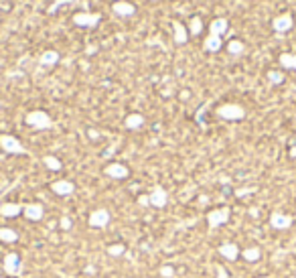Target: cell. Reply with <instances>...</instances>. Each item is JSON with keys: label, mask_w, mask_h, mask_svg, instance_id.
<instances>
[{"label": "cell", "mask_w": 296, "mask_h": 278, "mask_svg": "<svg viewBox=\"0 0 296 278\" xmlns=\"http://www.w3.org/2000/svg\"><path fill=\"white\" fill-rule=\"evenodd\" d=\"M25 122H27V126H31L35 130H47L53 126V118L45 110H31L25 116Z\"/></svg>", "instance_id": "6da1fadb"}, {"label": "cell", "mask_w": 296, "mask_h": 278, "mask_svg": "<svg viewBox=\"0 0 296 278\" xmlns=\"http://www.w3.org/2000/svg\"><path fill=\"white\" fill-rule=\"evenodd\" d=\"M0 148L6 155H27V148L15 134H0Z\"/></svg>", "instance_id": "7a4b0ae2"}, {"label": "cell", "mask_w": 296, "mask_h": 278, "mask_svg": "<svg viewBox=\"0 0 296 278\" xmlns=\"http://www.w3.org/2000/svg\"><path fill=\"white\" fill-rule=\"evenodd\" d=\"M217 116L223 120H242L244 116H246V110L240 106V104H223V106L217 108Z\"/></svg>", "instance_id": "3957f363"}, {"label": "cell", "mask_w": 296, "mask_h": 278, "mask_svg": "<svg viewBox=\"0 0 296 278\" xmlns=\"http://www.w3.org/2000/svg\"><path fill=\"white\" fill-rule=\"evenodd\" d=\"M230 215H231L230 207H217V209H211L207 213V224H209L211 229H215V227H219V226L230 222Z\"/></svg>", "instance_id": "277c9868"}, {"label": "cell", "mask_w": 296, "mask_h": 278, "mask_svg": "<svg viewBox=\"0 0 296 278\" xmlns=\"http://www.w3.org/2000/svg\"><path fill=\"white\" fill-rule=\"evenodd\" d=\"M2 268L8 276H18L22 270V264H20V256L16 252H8L4 260H2Z\"/></svg>", "instance_id": "5b68a950"}, {"label": "cell", "mask_w": 296, "mask_h": 278, "mask_svg": "<svg viewBox=\"0 0 296 278\" xmlns=\"http://www.w3.org/2000/svg\"><path fill=\"white\" fill-rule=\"evenodd\" d=\"M99 20H101V15L99 13H75L73 15V22H75L77 27H83V29L96 27Z\"/></svg>", "instance_id": "8992f818"}, {"label": "cell", "mask_w": 296, "mask_h": 278, "mask_svg": "<svg viewBox=\"0 0 296 278\" xmlns=\"http://www.w3.org/2000/svg\"><path fill=\"white\" fill-rule=\"evenodd\" d=\"M110 219H112L110 211L104 209V207H99V209H96V211L89 213L87 224H89V227H106L110 224Z\"/></svg>", "instance_id": "52a82bcc"}, {"label": "cell", "mask_w": 296, "mask_h": 278, "mask_svg": "<svg viewBox=\"0 0 296 278\" xmlns=\"http://www.w3.org/2000/svg\"><path fill=\"white\" fill-rule=\"evenodd\" d=\"M148 197H150V205L156 207V209H163V207H166V203H168V193H166L164 187H161V185L152 187V191Z\"/></svg>", "instance_id": "ba28073f"}, {"label": "cell", "mask_w": 296, "mask_h": 278, "mask_svg": "<svg viewBox=\"0 0 296 278\" xmlns=\"http://www.w3.org/2000/svg\"><path fill=\"white\" fill-rule=\"evenodd\" d=\"M112 13L122 17V18H128V17H134L136 6L132 2H128V0H116V2L112 4Z\"/></svg>", "instance_id": "9c48e42d"}, {"label": "cell", "mask_w": 296, "mask_h": 278, "mask_svg": "<svg viewBox=\"0 0 296 278\" xmlns=\"http://www.w3.org/2000/svg\"><path fill=\"white\" fill-rule=\"evenodd\" d=\"M51 191L55 195H61V197H67L75 191V185L69 181V179H57L51 183Z\"/></svg>", "instance_id": "30bf717a"}, {"label": "cell", "mask_w": 296, "mask_h": 278, "mask_svg": "<svg viewBox=\"0 0 296 278\" xmlns=\"http://www.w3.org/2000/svg\"><path fill=\"white\" fill-rule=\"evenodd\" d=\"M292 25H294V20H292L290 13H284V15H280L272 20V29H274L276 33H288L292 29Z\"/></svg>", "instance_id": "8fae6325"}, {"label": "cell", "mask_w": 296, "mask_h": 278, "mask_svg": "<svg viewBox=\"0 0 296 278\" xmlns=\"http://www.w3.org/2000/svg\"><path fill=\"white\" fill-rule=\"evenodd\" d=\"M22 213H25V217L29 219V222H41L43 215H45V207L41 203H27Z\"/></svg>", "instance_id": "7c38bea8"}, {"label": "cell", "mask_w": 296, "mask_h": 278, "mask_svg": "<svg viewBox=\"0 0 296 278\" xmlns=\"http://www.w3.org/2000/svg\"><path fill=\"white\" fill-rule=\"evenodd\" d=\"M22 209H25V205H20V203H15V201H6L0 205V215L6 217V219H13L16 215L22 213Z\"/></svg>", "instance_id": "4fadbf2b"}, {"label": "cell", "mask_w": 296, "mask_h": 278, "mask_svg": "<svg viewBox=\"0 0 296 278\" xmlns=\"http://www.w3.org/2000/svg\"><path fill=\"white\" fill-rule=\"evenodd\" d=\"M104 173H106L108 177H112V179H126V177L130 175L128 167L122 165V163H112V165H108V167L104 169Z\"/></svg>", "instance_id": "5bb4252c"}, {"label": "cell", "mask_w": 296, "mask_h": 278, "mask_svg": "<svg viewBox=\"0 0 296 278\" xmlns=\"http://www.w3.org/2000/svg\"><path fill=\"white\" fill-rule=\"evenodd\" d=\"M173 37L177 45H185L189 41V29L181 20H173Z\"/></svg>", "instance_id": "9a60e30c"}, {"label": "cell", "mask_w": 296, "mask_h": 278, "mask_svg": "<svg viewBox=\"0 0 296 278\" xmlns=\"http://www.w3.org/2000/svg\"><path fill=\"white\" fill-rule=\"evenodd\" d=\"M270 224L274 229H288L292 226V217L286 215V213H272Z\"/></svg>", "instance_id": "2e32d148"}, {"label": "cell", "mask_w": 296, "mask_h": 278, "mask_svg": "<svg viewBox=\"0 0 296 278\" xmlns=\"http://www.w3.org/2000/svg\"><path fill=\"white\" fill-rule=\"evenodd\" d=\"M219 254L225 258V260H230V262H235L237 256H240V248H237L235 244H231V242H225V244L219 246Z\"/></svg>", "instance_id": "e0dca14e"}, {"label": "cell", "mask_w": 296, "mask_h": 278, "mask_svg": "<svg viewBox=\"0 0 296 278\" xmlns=\"http://www.w3.org/2000/svg\"><path fill=\"white\" fill-rule=\"evenodd\" d=\"M59 59H61L59 51H55V49H47L45 53H41V57H39V63H41L43 67H53V65L59 63Z\"/></svg>", "instance_id": "ac0fdd59"}, {"label": "cell", "mask_w": 296, "mask_h": 278, "mask_svg": "<svg viewBox=\"0 0 296 278\" xmlns=\"http://www.w3.org/2000/svg\"><path fill=\"white\" fill-rule=\"evenodd\" d=\"M227 29H230V22H227V18H223V17L213 18L211 25H209V35H217V37H221V35L227 33Z\"/></svg>", "instance_id": "d6986e66"}, {"label": "cell", "mask_w": 296, "mask_h": 278, "mask_svg": "<svg viewBox=\"0 0 296 278\" xmlns=\"http://www.w3.org/2000/svg\"><path fill=\"white\" fill-rule=\"evenodd\" d=\"M221 47H223V41H221V37H217V35H209V37L203 41V49L209 51V53H217Z\"/></svg>", "instance_id": "ffe728a7"}, {"label": "cell", "mask_w": 296, "mask_h": 278, "mask_svg": "<svg viewBox=\"0 0 296 278\" xmlns=\"http://www.w3.org/2000/svg\"><path fill=\"white\" fill-rule=\"evenodd\" d=\"M124 126H126L128 130H136L140 128V126H144V116L138 114V112H132L126 116V120H124Z\"/></svg>", "instance_id": "44dd1931"}, {"label": "cell", "mask_w": 296, "mask_h": 278, "mask_svg": "<svg viewBox=\"0 0 296 278\" xmlns=\"http://www.w3.org/2000/svg\"><path fill=\"white\" fill-rule=\"evenodd\" d=\"M16 240H18V234L13 227H0V242H4V244H15Z\"/></svg>", "instance_id": "7402d4cb"}, {"label": "cell", "mask_w": 296, "mask_h": 278, "mask_svg": "<svg viewBox=\"0 0 296 278\" xmlns=\"http://www.w3.org/2000/svg\"><path fill=\"white\" fill-rule=\"evenodd\" d=\"M43 165L47 167L49 171H61L63 169V163L57 156H53V155H47V156H43Z\"/></svg>", "instance_id": "603a6c76"}, {"label": "cell", "mask_w": 296, "mask_h": 278, "mask_svg": "<svg viewBox=\"0 0 296 278\" xmlns=\"http://www.w3.org/2000/svg\"><path fill=\"white\" fill-rule=\"evenodd\" d=\"M278 61L284 69H296V53H282Z\"/></svg>", "instance_id": "cb8c5ba5"}, {"label": "cell", "mask_w": 296, "mask_h": 278, "mask_svg": "<svg viewBox=\"0 0 296 278\" xmlns=\"http://www.w3.org/2000/svg\"><path fill=\"white\" fill-rule=\"evenodd\" d=\"M189 35H193V37H197V35H201V31H203V18L201 17H193L191 20H189Z\"/></svg>", "instance_id": "d4e9b609"}, {"label": "cell", "mask_w": 296, "mask_h": 278, "mask_svg": "<svg viewBox=\"0 0 296 278\" xmlns=\"http://www.w3.org/2000/svg\"><path fill=\"white\" fill-rule=\"evenodd\" d=\"M242 256H244L247 262H256V260H260V256H262V250H260V248H256V246H252V248H246V250L242 252Z\"/></svg>", "instance_id": "484cf974"}, {"label": "cell", "mask_w": 296, "mask_h": 278, "mask_svg": "<svg viewBox=\"0 0 296 278\" xmlns=\"http://www.w3.org/2000/svg\"><path fill=\"white\" fill-rule=\"evenodd\" d=\"M227 51H230L231 55H242L246 51V45L242 41H237V39H231L230 43H227Z\"/></svg>", "instance_id": "4316f807"}, {"label": "cell", "mask_w": 296, "mask_h": 278, "mask_svg": "<svg viewBox=\"0 0 296 278\" xmlns=\"http://www.w3.org/2000/svg\"><path fill=\"white\" fill-rule=\"evenodd\" d=\"M124 252H126V246H124V244H112V246H108V254H110V256H114V258H120Z\"/></svg>", "instance_id": "83f0119b"}, {"label": "cell", "mask_w": 296, "mask_h": 278, "mask_svg": "<svg viewBox=\"0 0 296 278\" xmlns=\"http://www.w3.org/2000/svg\"><path fill=\"white\" fill-rule=\"evenodd\" d=\"M158 274H161V278H175V276H177V270H175L170 264H164V266H161Z\"/></svg>", "instance_id": "f1b7e54d"}, {"label": "cell", "mask_w": 296, "mask_h": 278, "mask_svg": "<svg viewBox=\"0 0 296 278\" xmlns=\"http://www.w3.org/2000/svg\"><path fill=\"white\" fill-rule=\"evenodd\" d=\"M268 79H270V84H282L284 75L280 71H268Z\"/></svg>", "instance_id": "f546056e"}, {"label": "cell", "mask_w": 296, "mask_h": 278, "mask_svg": "<svg viewBox=\"0 0 296 278\" xmlns=\"http://www.w3.org/2000/svg\"><path fill=\"white\" fill-rule=\"evenodd\" d=\"M59 226H61V229H71V226H73V222H71V219L69 217H67V215H63L61 219H59Z\"/></svg>", "instance_id": "4dcf8cb0"}, {"label": "cell", "mask_w": 296, "mask_h": 278, "mask_svg": "<svg viewBox=\"0 0 296 278\" xmlns=\"http://www.w3.org/2000/svg\"><path fill=\"white\" fill-rule=\"evenodd\" d=\"M138 203H140L142 207H148V205H150V197H148V195H140V197H138Z\"/></svg>", "instance_id": "1f68e13d"}, {"label": "cell", "mask_w": 296, "mask_h": 278, "mask_svg": "<svg viewBox=\"0 0 296 278\" xmlns=\"http://www.w3.org/2000/svg\"><path fill=\"white\" fill-rule=\"evenodd\" d=\"M87 136L92 138V140H98V138H99V132H98L96 128H87Z\"/></svg>", "instance_id": "d6a6232c"}, {"label": "cell", "mask_w": 296, "mask_h": 278, "mask_svg": "<svg viewBox=\"0 0 296 278\" xmlns=\"http://www.w3.org/2000/svg\"><path fill=\"white\" fill-rule=\"evenodd\" d=\"M290 156H292V158H296V146H292V148H290Z\"/></svg>", "instance_id": "836d02e7"}, {"label": "cell", "mask_w": 296, "mask_h": 278, "mask_svg": "<svg viewBox=\"0 0 296 278\" xmlns=\"http://www.w3.org/2000/svg\"><path fill=\"white\" fill-rule=\"evenodd\" d=\"M258 278H270V276H258Z\"/></svg>", "instance_id": "e575fe53"}]
</instances>
